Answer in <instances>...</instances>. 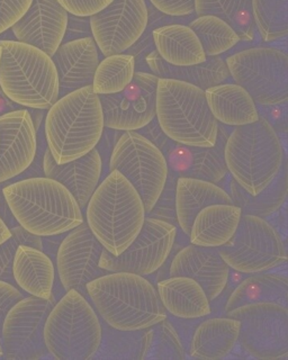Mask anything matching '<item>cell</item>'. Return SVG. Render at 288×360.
<instances>
[{
  "label": "cell",
  "instance_id": "cell-1",
  "mask_svg": "<svg viewBox=\"0 0 288 360\" xmlns=\"http://www.w3.org/2000/svg\"><path fill=\"white\" fill-rule=\"evenodd\" d=\"M97 314L121 331H144L167 318L156 287L145 276L116 271L86 286Z\"/></svg>",
  "mask_w": 288,
  "mask_h": 360
},
{
  "label": "cell",
  "instance_id": "cell-2",
  "mask_svg": "<svg viewBox=\"0 0 288 360\" xmlns=\"http://www.w3.org/2000/svg\"><path fill=\"white\" fill-rule=\"evenodd\" d=\"M147 215L138 191L116 170L99 183L86 206L88 228L113 256H119L136 239Z\"/></svg>",
  "mask_w": 288,
  "mask_h": 360
},
{
  "label": "cell",
  "instance_id": "cell-3",
  "mask_svg": "<svg viewBox=\"0 0 288 360\" xmlns=\"http://www.w3.org/2000/svg\"><path fill=\"white\" fill-rule=\"evenodd\" d=\"M16 222L37 236L67 233L85 222L74 195L48 177L29 178L4 187Z\"/></svg>",
  "mask_w": 288,
  "mask_h": 360
},
{
  "label": "cell",
  "instance_id": "cell-4",
  "mask_svg": "<svg viewBox=\"0 0 288 360\" xmlns=\"http://www.w3.org/2000/svg\"><path fill=\"white\" fill-rule=\"evenodd\" d=\"M104 129L102 104L93 86L60 97L46 114L48 149L60 165L79 159L95 149Z\"/></svg>",
  "mask_w": 288,
  "mask_h": 360
},
{
  "label": "cell",
  "instance_id": "cell-5",
  "mask_svg": "<svg viewBox=\"0 0 288 360\" xmlns=\"http://www.w3.org/2000/svg\"><path fill=\"white\" fill-rule=\"evenodd\" d=\"M224 160L235 183L256 196L273 183L286 159L280 135L260 116L232 131L224 144Z\"/></svg>",
  "mask_w": 288,
  "mask_h": 360
},
{
  "label": "cell",
  "instance_id": "cell-6",
  "mask_svg": "<svg viewBox=\"0 0 288 360\" xmlns=\"http://www.w3.org/2000/svg\"><path fill=\"white\" fill-rule=\"evenodd\" d=\"M156 120L169 140L183 146L212 148L218 136L205 90L188 82L159 78Z\"/></svg>",
  "mask_w": 288,
  "mask_h": 360
},
{
  "label": "cell",
  "instance_id": "cell-7",
  "mask_svg": "<svg viewBox=\"0 0 288 360\" xmlns=\"http://www.w3.org/2000/svg\"><path fill=\"white\" fill-rule=\"evenodd\" d=\"M0 46V89L15 104L48 110L60 98L59 78L51 56L18 41H1Z\"/></svg>",
  "mask_w": 288,
  "mask_h": 360
},
{
  "label": "cell",
  "instance_id": "cell-8",
  "mask_svg": "<svg viewBox=\"0 0 288 360\" xmlns=\"http://www.w3.org/2000/svg\"><path fill=\"white\" fill-rule=\"evenodd\" d=\"M102 322L87 297L71 290L54 304L44 326L46 350L58 360H91L102 343Z\"/></svg>",
  "mask_w": 288,
  "mask_h": 360
},
{
  "label": "cell",
  "instance_id": "cell-9",
  "mask_svg": "<svg viewBox=\"0 0 288 360\" xmlns=\"http://www.w3.org/2000/svg\"><path fill=\"white\" fill-rule=\"evenodd\" d=\"M121 172L134 186L147 214L156 207L169 177L164 152L138 131L119 136L110 158V172Z\"/></svg>",
  "mask_w": 288,
  "mask_h": 360
},
{
  "label": "cell",
  "instance_id": "cell-10",
  "mask_svg": "<svg viewBox=\"0 0 288 360\" xmlns=\"http://www.w3.org/2000/svg\"><path fill=\"white\" fill-rule=\"evenodd\" d=\"M230 77L256 104L278 106L288 101V56L271 46H256L228 56Z\"/></svg>",
  "mask_w": 288,
  "mask_h": 360
},
{
  "label": "cell",
  "instance_id": "cell-11",
  "mask_svg": "<svg viewBox=\"0 0 288 360\" xmlns=\"http://www.w3.org/2000/svg\"><path fill=\"white\" fill-rule=\"evenodd\" d=\"M221 257L237 273H266L285 264V243L276 229L263 217L242 214L235 236L218 248Z\"/></svg>",
  "mask_w": 288,
  "mask_h": 360
},
{
  "label": "cell",
  "instance_id": "cell-12",
  "mask_svg": "<svg viewBox=\"0 0 288 360\" xmlns=\"http://www.w3.org/2000/svg\"><path fill=\"white\" fill-rule=\"evenodd\" d=\"M225 314L240 321L237 342L251 357L260 360L287 357V307L274 302H259L237 307Z\"/></svg>",
  "mask_w": 288,
  "mask_h": 360
},
{
  "label": "cell",
  "instance_id": "cell-13",
  "mask_svg": "<svg viewBox=\"0 0 288 360\" xmlns=\"http://www.w3.org/2000/svg\"><path fill=\"white\" fill-rule=\"evenodd\" d=\"M177 238V226L157 217H145L136 239L119 256L105 250L99 267L108 273L125 271L149 276L158 271L167 262Z\"/></svg>",
  "mask_w": 288,
  "mask_h": 360
},
{
  "label": "cell",
  "instance_id": "cell-14",
  "mask_svg": "<svg viewBox=\"0 0 288 360\" xmlns=\"http://www.w3.org/2000/svg\"><path fill=\"white\" fill-rule=\"evenodd\" d=\"M53 296L23 297L15 304L4 321L0 340L8 360H37L46 356L44 326L53 307Z\"/></svg>",
  "mask_w": 288,
  "mask_h": 360
},
{
  "label": "cell",
  "instance_id": "cell-15",
  "mask_svg": "<svg viewBox=\"0 0 288 360\" xmlns=\"http://www.w3.org/2000/svg\"><path fill=\"white\" fill-rule=\"evenodd\" d=\"M149 22L145 0H113L89 17L91 37L105 56L124 53L141 39Z\"/></svg>",
  "mask_w": 288,
  "mask_h": 360
},
{
  "label": "cell",
  "instance_id": "cell-16",
  "mask_svg": "<svg viewBox=\"0 0 288 360\" xmlns=\"http://www.w3.org/2000/svg\"><path fill=\"white\" fill-rule=\"evenodd\" d=\"M159 77L136 72L125 89L113 95H100L105 127L114 131H140L156 118Z\"/></svg>",
  "mask_w": 288,
  "mask_h": 360
},
{
  "label": "cell",
  "instance_id": "cell-17",
  "mask_svg": "<svg viewBox=\"0 0 288 360\" xmlns=\"http://www.w3.org/2000/svg\"><path fill=\"white\" fill-rule=\"evenodd\" d=\"M104 247L88 228L87 223L69 231L57 252L58 275L65 292L74 290L88 297V283L108 273L99 267Z\"/></svg>",
  "mask_w": 288,
  "mask_h": 360
},
{
  "label": "cell",
  "instance_id": "cell-18",
  "mask_svg": "<svg viewBox=\"0 0 288 360\" xmlns=\"http://www.w3.org/2000/svg\"><path fill=\"white\" fill-rule=\"evenodd\" d=\"M37 129L27 110L0 115V184L18 177L37 155Z\"/></svg>",
  "mask_w": 288,
  "mask_h": 360
},
{
  "label": "cell",
  "instance_id": "cell-19",
  "mask_svg": "<svg viewBox=\"0 0 288 360\" xmlns=\"http://www.w3.org/2000/svg\"><path fill=\"white\" fill-rule=\"evenodd\" d=\"M68 18V13L57 0H33L12 31L18 42L33 45L52 56L63 44Z\"/></svg>",
  "mask_w": 288,
  "mask_h": 360
},
{
  "label": "cell",
  "instance_id": "cell-20",
  "mask_svg": "<svg viewBox=\"0 0 288 360\" xmlns=\"http://www.w3.org/2000/svg\"><path fill=\"white\" fill-rule=\"evenodd\" d=\"M226 136L218 131V141L212 148L183 146L170 140L164 149L169 172L177 177L196 178L218 184L228 174L224 160Z\"/></svg>",
  "mask_w": 288,
  "mask_h": 360
},
{
  "label": "cell",
  "instance_id": "cell-21",
  "mask_svg": "<svg viewBox=\"0 0 288 360\" xmlns=\"http://www.w3.org/2000/svg\"><path fill=\"white\" fill-rule=\"evenodd\" d=\"M230 269L218 248L190 245L181 249L170 264V276H186L203 287L209 301L223 292L230 278Z\"/></svg>",
  "mask_w": 288,
  "mask_h": 360
},
{
  "label": "cell",
  "instance_id": "cell-22",
  "mask_svg": "<svg viewBox=\"0 0 288 360\" xmlns=\"http://www.w3.org/2000/svg\"><path fill=\"white\" fill-rule=\"evenodd\" d=\"M51 58L59 78L60 97L91 86L100 62L93 37L63 42Z\"/></svg>",
  "mask_w": 288,
  "mask_h": 360
},
{
  "label": "cell",
  "instance_id": "cell-23",
  "mask_svg": "<svg viewBox=\"0 0 288 360\" xmlns=\"http://www.w3.org/2000/svg\"><path fill=\"white\" fill-rule=\"evenodd\" d=\"M46 177L57 180L74 195L80 207L86 208L91 195L100 183L103 172L102 155L99 150H91L84 157L70 162L57 163L46 149L43 158Z\"/></svg>",
  "mask_w": 288,
  "mask_h": 360
},
{
  "label": "cell",
  "instance_id": "cell-24",
  "mask_svg": "<svg viewBox=\"0 0 288 360\" xmlns=\"http://www.w3.org/2000/svg\"><path fill=\"white\" fill-rule=\"evenodd\" d=\"M159 297L166 312L175 318L192 320L211 314V301L203 287L186 276H170L159 281Z\"/></svg>",
  "mask_w": 288,
  "mask_h": 360
},
{
  "label": "cell",
  "instance_id": "cell-25",
  "mask_svg": "<svg viewBox=\"0 0 288 360\" xmlns=\"http://www.w3.org/2000/svg\"><path fill=\"white\" fill-rule=\"evenodd\" d=\"M242 212L235 204H212L205 206L192 219L190 241L205 248H220L235 236Z\"/></svg>",
  "mask_w": 288,
  "mask_h": 360
},
{
  "label": "cell",
  "instance_id": "cell-26",
  "mask_svg": "<svg viewBox=\"0 0 288 360\" xmlns=\"http://www.w3.org/2000/svg\"><path fill=\"white\" fill-rule=\"evenodd\" d=\"M240 321L224 316L203 321L192 332L190 356L194 359L220 360L228 357L237 346Z\"/></svg>",
  "mask_w": 288,
  "mask_h": 360
},
{
  "label": "cell",
  "instance_id": "cell-27",
  "mask_svg": "<svg viewBox=\"0 0 288 360\" xmlns=\"http://www.w3.org/2000/svg\"><path fill=\"white\" fill-rule=\"evenodd\" d=\"M13 277L18 286L35 297H52L55 269L51 258L43 250L18 245L13 262Z\"/></svg>",
  "mask_w": 288,
  "mask_h": 360
},
{
  "label": "cell",
  "instance_id": "cell-28",
  "mask_svg": "<svg viewBox=\"0 0 288 360\" xmlns=\"http://www.w3.org/2000/svg\"><path fill=\"white\" fill-rule=\"evenodd\" d=\"M212 204H233V202L229 193L216 184L196 178H177L176 219L185 236L190 234L192 219H195L198 212Z\"/></svg>",
  "mask_w": 288,
  "mask_h": 360
},
{
  "label": "cell",
  "instance_id": "cell-29",
  "mask_svg": "<svg viewBox=\"0 0 288 360\" xmlns=\"http://www.w3.org/2000/svg\"><path fill=\"white\" fill-rule=\"evenodd\" d=\"M205 96L215 120L228 127H242L260 117L257 104L240 84H216L205 90Z\"/></svg>",
  "mask_w": 288,
  "mask_h": 360
},
{
  "label": "cell",
  "instance_id": "cell-30",
  "mask_svg": "<svg viewBox=\"0 0 288 360\" xmlns=\"http://www.w3.org/2000/svg\"><path fill=\"white\" fill-rule=\"evenodd\" d=\"M152 37L157 53L169 65L187 67L207 61L203 46L190 26H160L153 31Z\"/></svg>",
  "mask_w": 288,
  "mask_h": 360
},
{
  "label": "cell",
  "instance_id": "cell-31",
  "mask_svg": "<svg viewBox=\"0 0 288 360\" xmlns=\"http://www.w3.org/2000/svg\"><path fill=\"white\" fill-rule=\"evenodd\" d=\"M147 63L153 75L159 78L188 82L203 90L223 84L231 78L225 61L220 56H207V61L199 65L176 67L164 61L155 51L147 56Z\"/></svg>",
  "mask_w": 288,
  "mask_h": 360
},
{
  "label": "cell",
  "instance_id": "cell-32",
  "mask_svg": "<svg viewBox=\"0 0 288 360\" xmlns=\"http://www.w3.org/2000/svg\"><path fill=\"white\" fill-rule=\"evenodd\" d=\"M288 283L286 276L278 274H250L235 287L226 302L225 313L237 307L259 302H274L288 305Z\"/></svg>",
  "mask_w": 288,
  "mask_h": 360
},
{
  "label": "cell",
  "instance_id": "cell-33",
  "mask_svg": "<svg viewBox=\"0 0 288 360\" xmlns=\"http://www.w3.org/2000/svg\"><path fill=\"white\" fill-rule=\"evenodd\" d=\"M230 196L232 202L241 208L242 214L256 215V217H270L280 211L287 198V163L284 162L280 174L273 180V183L261 191L260 194L252 196L232 179L230 183Z\"/></svg>",
  "mask_w": 288,
  "mask_h": 360
},
{
  "label": "cell",
  "instance_id": "cell-34",
  "mask_svg": "<svg viewBox=\"0 0 288 360\" xmlns=\"http://www.w3.org/2000/svg\"><path fill=\"white\" fill-rule=\"evenodd\" d=\"M195 14L223 20L237 32L240 41L252 42L256 37L251 0H195Z\"/></svg>",
  "mask_w": 288,
  "mask_h": 360
},
{
  "label": "cell",
  "instance_id": "cell-35",
  "mask_svg": "<svg viewBox=\"0 0 288 360\" xmlns=\"http://www.w3.org/2000/svg\"><path fill=\"white\" fill-rule=\"evenodd\" d=\"M186 350L178 331L167 318L142 335L140 360H184Z\"/></svg>",
  "mask_w": 288,
  "mask_h": 360
},
{
  "label": "cell",
  "instance_id": "cell-36",
  "mask_svg": "<svg viewBox=\"0 0 288 360\" xmlns=\"http://www.w3.org/2000/svg\"><path fill=\"white\" fill-rule=\"evenodd\" d=\"M136 75V59L131 54L108 56L99 62L93 76V90L97 95H113L129 86Z\"/></svg>",
  "mask_w": 288,
  "mask_h": 360
},
{
  "label": "cell",
  "instance_id": "cell-37",
  "mask_svg": "<svg viewBox=\"0 0 288 360\" xmlns=\"http://www.w3.org/2000/svg\"><path fill=\"white\" fill-rule=\"evenodd\" d=\"M197 35L207 56H218L240 42L237 32L223 20L213 15L197 16L190 24Z\"/></svg>",
  "mask_w": 288,
  "mask_h": 360
},
{
  "label": "cell",
  "instance_id": "cell-38",
  "mask_svg": "<svg viewBox=\"0 0 288 360\" xmlns=\"http://www.w3.org/2000/svg\"><path fill=\"white\" fill-rule=\"evenodd\" d=\"M254 27L263 42L285 39L288 34V0H251Z\"/></svg>",
  "mask_w": 288,
  "mask_h": 360
},
{
  "label": "cell",
  "instance_id": "cell-39",
  "mask_svg": "<svg viewBox=\"0 0 288 360\" xmlns=\"http://www.w3.org/2000/svg\"><path fill=\"white\" fill-rule=\"evenodd\" d=\"M93 359H138L141 350V331H121L110 328Z\"/></svg>",
  "mask_w": 288,
  "mask_h": 360
},
{
  "label": "cell",
  "instance_id": "cell-40",
  "mask_svg": "<svg viewBox=\"0 0 288 360\" xmlns=\"http://www.w3.org/2000/svg\"><path fill=\"white\" fill-rule=\"evenodd\" d=\"M33 0H0V34L7 31L29 11Z\"/></svg>",
  "mask_w": 288,
  "mask_h": 360
},
{
  "label": "cell",
  "instance_id": "cell-41",
  "mask_svg": "<svg viewBox=\"0 0 288 360\" xmlns=\"http://www.w3.org/2000/svg\"><path fill=\"white\" fill-rule=\"evenodd\" d=\"M69 15L88 17L96 15L106 8L113 0H57Z\"/></svg>",
  "mask_w": 288,
  "mask_h": 360
},
{
  "label": "cell",
  "instance_id": "cell-42",
  "mask_svg": "<svg viewBox=\"0 0 288 360\" xmlns=\"http://www.w3.org/2000/svg\"><path fill=\"white\" fill-rule=\"evenodd\" d=\"M18 245H20V241L13 236L0 245V281H7L13 285L15 283L13 277V262Z\"/></svg>",
  "mask_w": 288,
  "mask_h": 360
},
{
  "label": "cell",
  "instance_id": "cell-43",
  "mask_svg": "<svg viewBox=\"0 0 288 360\" xmlns=\"http://www.w3.org/2000/svg\"><path fill=\"white\" fill-rule=\"evenodd\" d=\"M159 11L168 16L183 17L195 14V0H149Z\"/></svg>",
  "mask_w": 288,
  "mask_h": 360
},
{
  "label": "cell",
  "instance_id": "cell-44",
  "mask_svg": "<svg viewBox=\"0 0 288 360\" xmlns=\"http://www.w3.org/2000/svg\"><path fill=\"white\" fill-rule=\"evenodd\" d=\"M23 297V294L15 285L0 281V333L6 315L15 304Z\"/></svg>",
  "mask_w": 288,
  "mask_h": 360
},
{
  "label": "cell",
  "instance_id": "cell-45",
  "mask_svg": "<svg viewBox=\"0 0 288 360\" xmlns=\"http://www.w3.org/2000/svg\"><path fill=\"white\" fill-rule=\"evenodd\" d=\"M88 37H91L89 20H87L85 17H76L72 16V15L69 16L68 26H67L63 42Z\"/></svg>",
  "mask_w": 288,
  "mask_h": 360
},
{
  "label": "cell",
  "instance_id": "cell-46",
  "mask_svg": "<svg viewBox=\"0 0 288 360\" xmlns=\"http://www.w3.org/2000/svg\"><path fill=\"white\" fill-rule=\"evenodd\" d=\"M141 129H144V133H141V134L144 135L148 140H150L153 144H156L160 150L164 149L166 144L170 141L162 132V129L159 127L156 118L148 124L147 127H144Z\"/></svg>",
  "mask_w": 288,
  "mask_h": 360
},
{
  "label": "cell",
  "instance_id": "cell-47",
  "mask_svg": "<svg viewBox=\"0 0 288 360\" xmlns=\"http://www.w3.org/2000/svg\"><path fill=\"white\" fill-rule=\"evenodd\" d=\"M11 233L20 241V245L43 250L42 238L35 236V234L30 233L29 231H26L20 225L18 224L14 228L11 229Z\"/></svg>",
  "mask_w": 288,
  "mask_h": 360
},
{
  "label": "cell",
  "instance_id": "cell-48",
  "mask_svg": "<svg viewBox=\"0 0 288 360\" xmlns=\"http://www.w3.org/2000/svg\"><path fill=\"white\" fill-rule=\"evenodd\" d=\"M4 183L0 184V219H3L4 223L8 226L9 229L14 228L18 224L13 215L11 208H9L8 202H7L6 197L4 195Z\"/></svg>",
  "mask_w": 288,
  "mask_h": 360
},
{
  "label": "cell",
  "instance_id": "cell-49",
  "mask_svg": "<svg viewBox=\"0 0 288 360\" xmlns=\"http://www.w3.org/2000/svg\"><path fill=\"white\" fill-rule=\"evenodd\" d=\"M11 236H12L11 229L4 223L3 219H0V245H1L3 242L6 241L7 239H9Z\"/></svg>",
  "mask_w": 288,
  "mask_h": 360
},
{
  "label": "cell",
  "instance_id": "cell-50",
  "mask_svg": "<svg viewBox=\"0 0 288 360\" xmlns=\"http://www.w3.org/2000/svg\"><path fill=\"white\" fill-rule=\"evenodd\" d=\"M4 356L3 345H1V340H0V358Z\"/></svg>",
  "mask_w": 288,
  "mask_h": 360
},
{
  "label": "cell",
  "instance_id": "cell-51",
  "mask_svg": "<svg viewBox=\"0 0 288 360\" xmlns=\"http://www.w3.org/2000/svg\"><path fill=\"white\" fill-rule=\"evenodd\" d=\"M1 53H3V50H1V46H0V59H1Z\"/></svg>",
  "mask_w": 288,
  "mask_h": 360
}]
</instances>
